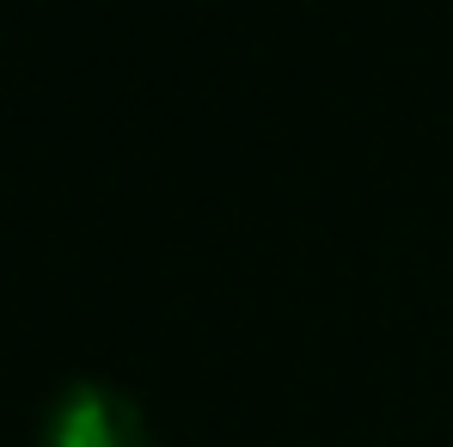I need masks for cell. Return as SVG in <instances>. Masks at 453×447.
<instances>
[{
    "mask_svg": "<svg viewBox=\"0 0 453 447\" xmlns=\"http://www.w3.org/2000/svg\"><path fill=\"white\" fill-rule=\"evenodd\" d=\"M37 447H153L142 405L111 380H68L50 411Z\"/></svg>",
    "mask_w": 453,
    "mask_h": 447,
    "instance_id": "1",
    "label": "cell"
}]
</instances>
